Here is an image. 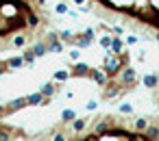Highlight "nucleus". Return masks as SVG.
<instances>
[{
    "label": "nucleus",
    "instance_id": "2",
    "mask_svg": "<svg viewBox=\"0 0 159 141\" xmlns=\"http://www.w3.org/2000/svg\"><path fill=\"white\" fill-rule=\"evenodd\" d=\"M24 135H26L24 130H20L16 126H7V124H2V119H0V141H18Z\"/></svg>",
    "mask_w": 159,
    "mask_h": 141
},
{
    "label": "nucleus",
    "instance_id": "8",
    "mask_svg": "<svg viewBox=\"0 0 159 141\" xmlns=\"http://www.w3.org/2000/svg\"><path fill=\"white\" fill-rule=\"evenodd\" d=\"M57 89H59V87H57V80H55V83H46V85H44L39 91H42V96H44V98H50V96H52Z\"/></svg>",
    "mask_w": 159,
    "mask_h": 141
},
{
    "label": "nucleus",
    "instance_id": "16",
    "mask_svg": "<svg viewBox=\"0 0 159 141\" xmlns=\"http://www.w3.org/2000/svg\"><path fill=\"white\" fill-rule=\"evenodd\" d=\"M126 44H129V46H135V44H137V37H135V35H126Z\"/></svg>",
    "mask_w": 159,
    "mask_h": 141
},
{
    "label": "nucleus",
    "instance_id": "11",
    "mask_svg": "<svg viewBox=\"0 0 159 141\" xmlns=\"http://www.w3.org/2000/svg\"><path fill=\"white\" fill-rule=\"evenodd\" d=\"M74 117H76V113H74L72 109H66V111L61 113V119H63V124H68V122H72Z\"/></svg>",
    "mask_w": 159,
    "mask_h": 141
},
{
    "label": "nucleus",
    "instance_id": "4",
    "mask_svg": "<svg viewBox=\"0 0 159 141\" xmlns=\"http://www.w3.org/2000/svg\"><path fill=\"white\" fill-rule=\"evenodd\" d=\"M107 52H109V54H120V52H124V41H122L120 37H113Z\"/></svg>",
    "mask_w": 159,
    "mask_h": 141
},
{
    "label": "nucleus",
    "instance_id": "18",
    "mask_svg": "<svg viewBox=\"0 0 159 141\" xmlns=\"http://www.w3.org/2000/svg\"><path fill=\"white\" fill-rule=\"evenodd\" d=\"M96 106H98V104H96V102H94V100H89V102H87V104H85V109H87V111H94V109H96Z\"/></svg>",
    "mask_w": 159,
    "mask_h": 141
},
{
    "label": "nucleus",
    "instance_id": "20",
    "mask_svg": "<svg viewBox=\"0 0 159 141\" xmlns=\"http://www.w3.org/2000/svg\"><path fill=\"white\" fill-rule=\"evenodd\" d=\"M85 2L87 0H74V5H79V7H85Z\"/></svg>",
    "mask_w": 159,
    "mask_h": 141
},
{
    "label": "nucleus",
    "instance_id": "19",
    "mask_svg": "<svg viewBox=\"0 0 159 141\" xmlns=\"http://www.w3.org/2000/svg\"><path fill=\"white\" fill-rule=\"evenodd\" d=\"M52 141H66V137L61 132H57V135H52Z\"/></svg>",
    "mask_w": 159,
    "mask_h": 141
},
{
    "label": "nucleus",
    "instance_id": "7",
    "mask_svg": "<svg viewBox=\"0 0 159 141\" xmlns=\"http://www.w3.org/2000/svg\"><path fill=\"white\" fill-rule=\"evenodd\" d=\"M33 54H35V59H39V57H44V54H48V46L44 44V41H39V44H35L33 48Z\"/></svg>",
    "mask_w": 159,
    "mask_h": 141
},
{
    "label": "nucleus",
    "instance_id": "1",
    "mask_svg": "<svg viewBox=\"0 0 159 141\" xmlns=\"http://www.w3.org/2000/svg\"><path fill=\"white\" fill-rule=\"evenodd\" d=\"M129 65V50L120 52V54H107L105 57V65H102V72L107 74V78H113L118 76V72L122 67Z\"/></svg>",
    "mask_w": 159,
    "mask_h": 141
},
{
    "label": "nucleus",
    "instance_id": "17",
    "mask_svg": "<svg viewBox=\"0 0 159 141\" xmlns=\"http://www.w3.org/2000/svg\"><path fill=\"white\" fill-rule=\"evenodd\" d=\"M70 59L79 61V59H81V52H79V50H72V52H70Z\"/></svg>",
    "mask_w": 159,
    "mask_h": 141
},
{
    "label": "nucleus",
    "instance_id": "15",
    "mask_svg": "<svg viewBox=\"0 0 159 141\" xmlns=\"http://www.w3.org/2000/svg\"><path fill=\"white\" fill-rule=\"evenodd\" d=\"M7 72H11V70H9V65H7V61H0V76L7 74Z\"/></svg>",
    "mask_w": 159,
    "mask_h": 141
},
{
    "label": "nucleus",
    "instance_id": "6",
    "mask_svg": "<svg viewBox=\"0 0 159 141\" xmlns=\"http://www.w3.org/2000/svg\"><path fill=\"white\" fill-rule=\"evenodd\" d=\"M87 126H89V119H85V117H81V119L74 117V119H72V130H74V132H83Z\"/></svg>",
    "mask_w": 159,
    "mask_h": 141
},
{
    "label": "nucleus",
    "instance_id": "9",
    "mask_svg": "<svg viewBox=\"0 0 159 141\" xmlns=\"http://www.w3.org/2000/svg\"><path fill=\"white\" fill-rule=\"evenodd\" d=\"M111 39H113V37L109 35V31H105V33L98 37V44H100V48H102V50H109V46H111Z\"/></svg>",
    "mask_w": 159,
    "mask_h": 141
},
{
    "label": "nucleus",
    "instance_id": "12",
    "mask_svg": "<svg viewBox=\"0 0 159 141\" xmlns=\"http://www.w3.org/2000/svg\"><path fill=\"white\" fill-rule=\"evenodd\" d=\"M68 78H70V72H66V70H59V72H55V80L63 83V80H68Z\"/></svg>",
    "mask_w": 159,
    "mask_h": 141
},
{
    "label": "nucleus",
    "instance_id": "3",
    "mask_svg": "<svg viewBox=\"0 0 159 141\" xmlns=\"http://www.w3.org/2000/svg\"><path fill=\"white\" fill-rule=\"evenodd\" d=\"M89 74H92V65H87V63H74L70 70V76H74V78H83V76L89 78Z\"/></svg>",
    "mask_w": 159,
    "mask_h": 141
},
{
    "label": "nucleus",
    "instance_id": "5",
    "mask_svg": "<svg viewBox=\"0 0 159 141\" xmlns=\"http://www.w3.org/2000/svg\"><path fill=\"white\" fill-rule=\"evenodd\" d=\"M142 83H144V87L155 89V87L159 85V74H146V76L142 78Z\"/></svg>",
    "mask_w": 159,
    "mask_h": 141
},
{
    "label": "nucleus",
    "instance_id": "14",
    "mask_svg": "<svg viewBox=\"0 0 159 141\" xmlns=\"http://www.w3.org/2000/svg\"><path fill=\"white\" fill-rule=\"evenodd\" d=\"M120 111H122V113H133V106H131L129 102H124V104H120Z\"/></svg>",
    "mask_w": 159,
    "mask_h": 141
},
{
    "label": "nucleus",
    "instance_id": "21",
    "mask_svg": "<svg viewBox=\"0 0 159 141\" xmlns=\"http://www.w3.org/2000/svg\"><path fill=\"white\" fill-rule=\"evenodd\" d=\"M155 39H157V41H159V31H157V35H155Z\"/></svg>",
    "mask_w": 159,
    "mask_h": 141
},
{
    "label": "nucleus",
    "instance_id": "13",
    "mask_svg": "<svg viewBox=\"0 0 159 141\" xmlns=\"http://www.w3.org/2000/svg\"><path fill=\"white\" fill-rule=\"evenodd\" d=\"M55 11H57V13H68L70 9H68V5H66V2H59V5L55 7Z\"/></svg>",
    "mask_w": 159,
    "mask_h": 141
},
{
    "label": "nucleus",
    "instance_id": "10",
    "mask_svg": "<svg viewBox=\"0 0 159 141\" xmlns=\"http://www.w3.org/2000/svg\"><path fill=\"white\" fill-rule=\"evenodd\" d=\"M146 126H148V117H137V119H133V130L144 132V130H146Z\"/></svg>",
    "mask_w": 159,
    "mask_h": 141
}]
</instances>
